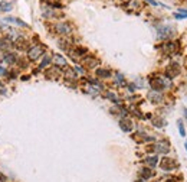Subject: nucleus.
Returning a JSON list of instances; mask_svg holds the SVG:
<instances>
[{
    "instance_id": "nucleus-20",
    "label": "nucleus",
    "mask_w": 187,
    "mask_h": 182,
    "mask_svg": "<svg viewBox=\"0 0 187 182\" xmlns=\"http://www.w3.org/2000/svg\"><path fill=\"white\" fill-rule=\"evenodd\" d=\"M176 17H177V19H183V17H187V12L180 10L178 13H176Z\"/></svg>"
},
{
    "instance_id": "nucleus-30",
    "label": "nucleus",
    "mask_w": 187,
    "mask_h": 182,
    "mask_svg": "<svg viewBox=\"0 0 187 182\" xmlns=\"http://www.w3.org/2000/svg\"><path fill=\"white\" fill-rule=\"evenodd\" d=\"M0 7H1V4H0Z\"/></svg>"
},
{
    "instance_id": "nucleus-27",
    "label": "nucleus",
    "mask_w": 187,
    "mask_h": 182,
    "mask_svg": "<svg viewBox=\"0 0 187 182\" xmlns=\"http://www.w3.org/2000/svg\"><path fill=\"white\" fill-rule=\"evenodd\" d=\"M183 111H184V117H186V119H187V108H184Z\"/></svg>"
},
{
    "instance_id": "nucleus-4",
    "label": "nucleus",
    "mask_w": 187,
    "mask_h": 182,
    "mask_svg": "<svg viewBox=\"0 0 187 182\" xmlns=\"http://www.w3.org/2000/svg\"><path fill=\"white\" fill-rule=\"evenodd\" d=\"M154 149L157 150V152H160V153H167V152L170 150V145H168V142L161 140V142H158V143L155 145Z\"/></svg>"
},
{
    "instance_id": "nucleus-14",
    "label": "nucleus",
    "mask_w": 187,
    "mask_h": 182,
    "mask_svg": "<svg viewBox=\"0 0 187 182\" xmlns=\"http://www.w3.org/2000/svg\"><path fill=\"white\" fill-rule=\"evenodd\" d=\"M4 61H6L7 64H13V62L16 61V55H14V54H7V55L4 57Z\"/></svg>"
},
{
    "instance_id": "nucleus-7",
    "label": "nucleus",
    "mask_w": 187,
    "mask_h": 182,
    "mask_svg": "<svg viewBox=\"0 0 187 182\" xmlns=\"http://www.w3.org/2000/svg\"><path fill=\"white\" fill-rule=\"evenodd\" d=\"M56 31H58V33L68 35L71 32V28H69L68 23H59V25H56Z\"/></svg>"
},
{
    "instance_id": "nucleus-13",
    "label": "nucleus",
    "mask_w": 187,
    "mask_h": 182,
    "mask_svg": "<svg viewBox=\"0 0 187 182\" xmlns=\"http://www.w3.org/2000/svg\"><path fill=\"white\" fill-rule=\"evenodd\" d=\"M55 62L58 65H61V67H65L66 65V59L64 57H61V55H55Z\"/></svg>"
},
{
    "instance_id": "nucleus-21",
    "label": "nucleus",
    "mask_w": 187,
    "mask_h": 182,
    "mask_svg": "<svg viewBox=\"0 0 187 182\" xmlns=\"http://www.w3.org/2000/svg\"><path fill=\"white\" fill-rule=\"evenodd\" d=\"M97 64H98L97 59H88V61H87V65H88V67H95Z\"/></svg>"
},
{
    "instance_id": "nucleus-10",
    "label": "nucleus",
    "mask_w": 187,
    "mask_h": 182,
    "mask_svg": "<svg viewBox=\"0 0 187 182\" xmlns=\"http://www.w3.org/2000/svg\"><path fill=\"white\" fill-rule=\"evenodd\" d=\"M4 22H12V23H14V25H19V26H23V28H26L27 25L25 22H22L20 19H17V17H6L4 19Z\"/></svg>"
},
{
    "instance_id": "nucleus-3",
    "label": "nucleus",
    "mask_w": 187,
    "mask_h": 182,
    "mask_svg": "<svg viewBox=\"0 0 187 182\" xmlns=\"http://www.w3.org/2000/svg\"><path fill=\"white\" fill-rule=\"evenodd\" d=\"M178 72H180V67L177 65V64H173V65H170L167 71H165V74H167V77L168 78H174L176 75H178Z\"/></svg>"
},
{
    "instance_id": "nucleus-11",
    "label": "nucleus",
    "mask_w": 187,
    "mask_h": 182,
    "mask_svg": "<svg viewBox=\"0 0 187 182\" xmlns=\"http://www.w3.org/2000/svg\"><path fill=\"white\" fill-rule=\"evenodd\" d=\"M97 74H98V77H101V78H108V77H111V71H108V69L99 68L98 71H97Z\"/></svg>"
},
{
    "instance_id": "nucleus-26",
    "label": "nucleus",
    "mask_w": 187,
    "mask_h": 182,
    "mask_svg": "<svg viewBox=\"0 0 187 182\" xmlns=\"http://www.w3.org/2000/svg\"><path fill=\"white\" fill-rule=\"evenodd\" d=\"M148 3H151V4H154V6H157V1H154V0H147Z\"/></svg>"
},
{
    "instance_id": "nucleus-8",
    "label": "nucleus",
    "mask_w": 187,
    "mask_h": 182,
    "mask_svg": "<svg viewBox=\"0 0 187 182\" xmlns=\"http://www.w3.org/2000/svg\"><path fill=\"white\" fill-rule=\"evenodd\" d=\"M121 129L124 132H131L132 130V122L131 120H128V119H125V120H121Z\"/></svg>"
},
{
    "instance_id": "nucleus-5",
    "label": "nucleus",
    "mask_w": 187,
    "mask_h": 182,
    "mask_svg": "<svg viewBox=\"0 0 187 182\" xmlns=\"http://www.w3.org/2000/svg\"><path fill=\"white\" fill-rule=\"evenodd\" d=\"M151 87L154 91H160L165 87V82L163 78H155V80H151Z\"/></svg>"
},
{
    "instance_id": "nucleus-9",
    "label": "nucleus",
    "mask_w": 187,
    "mask_h": 182,
    "mask_svg": "<svg viewBox=\"0 0 187 182\" xmlns=\"http://www.w3.org/2000/svg\"><path fill=\"white\" fill-rule=\"evenodd\" d=\"M148 98L153 103H160L161 101V94H160V91H151L148 94Z\"/></svg>"
},
{
    "instance_id": "nucleus-23",
    "label": "nucleus",
    "mask_w": 187,
    "mask_h": 182,
    "mask_svg": "<svg viewBox=\"0 0 187 182\" xmlns=\"http://www.w3.org/2000/svg\"><path fill=\"white\" fill-rule=\"evenodd\" d=\"M7 46H9V42L6 39H1L0 41V48H7Z\"/></svg>"
},
{
    "instance_id": "nucleus-16",
    "label": "nucleus",
    "mask_w": 187,
    "mask_h": 182,
    "mask_svg": "<svg viewBox=\"0 0 187 182\" xmlns=\"http://www.w3.org/2000/svg\"><path fill=\"white\" fill-rule=\"evenodd\" d=\"M178 132H180V135L184 137L186 136V130H184V126L181 123V120H178Z\"/></svg>"
},
{
    "instance_id": "nucleus-22",
    "label": "nucleus",
    "mask_w": 187,
    "mask_h": 182,
    "mask_svg": "<svg viewBox=\"0 0 187 182\" xmlns=\"http://www.w3.org/2000/svg\"><path fill=\"white\" fill-rule=\"evenodd\" d=\"M117 84H124V77L121 74H117Z\"/></svg>"
},
{
    "instance_id": "nucleus-1",
    "label": "nucleus",
    "mask_w": 187,
    "mask_h": 182,
    "mask_svg": "<svg viewBox=\"0 0 187 182\" xmlns=\"http://www.w3.org/2000/svg\"><path fill=\"white\" fill-rule=\"evenodd\" d=\"M42 52H43V46L35 45V46H32V48L27 51V57L35 61V59H38V58L42 55Z\"/></svg>"
},
{
    "instance_id": "nucleus-17",
    "label": "nucleus",
    "mask_w": 187,
    "mask_h": 182,
    "mask_svg": "<svg viewBox=\"0 0 187 182\" xmlns=\"http://www.w3.org/2000/svg\"><path fill=\"white\" fill-rule=\"evenodd\" d=\"M174 48H176L174 44H165V45H164V51H165V52H173V51H174Z\"/></svg>"
},
{
    "instance_id": "nucleus-28",
    "label": "nucleus",
    "mask_w": 187,
    "mask_h": 182,
    "mask_svg": "<svg viewBox=\"0 0 187 182\" xmlns=\"http://www.w3.org/2000/svg\"><path fill=\"white\" fill-rule=\"evenodd\" d=\"M186 149H187V143H186Z\"/></svg>"
},
{
    "instance_id": "nucleus-19",
    "label": "nucleus",
    "mask_w": 187,
    "mask_h": 182,
    "mask_svg": "<svg viewBox=\"0 0 187 182\" xmlns=\"http://www.w3.org/2000/svg\"><path fill=\"white\" fill-rule=\"evenodd\" d=\"M49 62H51V58H49V57H45V58H43V61L40 62V67H39V68H45V67H46V65H48Z\"/></svg>"
},
{
    "instance_id": "nucleus-25",
    "label": "nucleus",
    "mask_w": 187,
    "mask_h": 182,
    "mask_svg": "<svg viewBox=\"0 0 187 182\" xmlns=\"http://www.w3.org/2000/svg\"><path fill=\"white\" fill-rule=\"evenodd\" d=\"M4 72H6V69L3 68V67H0V75H3Z\"/></svg>"
},
{
    "instance_id": "nucleus-18",
    "label": "nucleus",
    "mask_w": 187,
    "mask_h": 182,
    "mask_svg": "<svg viewBox=\"0 0 187 182\" xmlns=\"http://www.w3.org/2000/svg\"><path fill=\"white\" fill-rule=\"evenodd\" d=\"M141 176L143 178H150V176H153V172L150 169H144V171H141Z\"/></svg>"
},
{
    "instance_id": "nucleus-29",
    "label": "nucleus",
    "mask_w": 187,
    "mask_h": 182,
    "mask_svg": "<svg viewBox=\"0 0 187 182\" xmlns=\"http://www.w3.org/2000/svg\"><path fill=\"white\" fill-rule=\"evenodd\" d=\"M138 182H144V181H138Z\"/></svg>"
},
{
    "instance_id": "nucleus-6",
    "label": "nucleus",
    "mask_w": 187,
    "mask_h": 182,
    "mask_svg": "<svg viewBox=\"0 0 187 182\" xmlns=\"http://www.w3.org/2000/svg\"><path fill=\"white\" fill-rule=\"evenodd\" d=\"M173 35V29L170 26H164V28H160L158 29V36L161 39H165V38H170Z\"/></svg>"
},
{
    "instance_id": "nucleus-2",
    "label": "nucleus",
    "mask_w": 187,
    "mask_h": 182,
    "mask_svg": "<svg viewBox=\"0 0 187 182\" xmlns=\"http://www.w3.org/2000/svg\"><path fill=\"white\" fill-rule=\"evenodd\" d=\"M160 166H161L163 171H171V169L177 168V163L174 162V159L164 158V159H161V162H160Z\"/></svg>"
},
{
    "instance_id": "nucleus-15",
    "label": "nucleus",
    "mask_w": 187,
    "mask_h": 182,
    "mask_svg": "<svg viewBox=\"0 0 187 182\" xmlns=\"http://www.w3.org/2000/svg\"><path fill=\"white\" fill-rule=\"evenodd\" d=\"M66 78H69V80H75V78H77V74H75V71H74V69H68V71H66Z\"/></svg>"
},
{
    "instance_id": "nucleus-12",
    "label": "nucleus",
    "mask_w": 187,
    "mask_h": 182,
    "mask_svg": "<svg viewBox=\"0 0 187 182\" xmlns=\"http://www.w3.org/2000/svg\"><path fill=\"white\" fill-rule=\"evenodd\" d=\"M157 156H150V158H147V159H145V163H147V165H148V166H151V168H153V166H155V165H157Z\"/></svg>"
},
{
    "instance_id": "nucleus-24",
    "label": "nucleus",
    "mask_w": 187,
    "mask_h": 182,
    "mask_svg": "<svg viewBox=\"0 0 187 182\" xmlns=\"http://www.w3.org/2000/svg\"><path fill=\"white\" fill-rule=\"evenodd\" d=\"M4 181H6V176H4V175L0 172V182H4Z\"/></svg>"
}]
</instances>
